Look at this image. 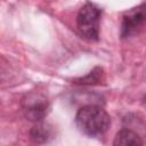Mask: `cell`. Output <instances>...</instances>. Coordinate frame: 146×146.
<instances>
[{
	"label": "cell",
	"mask_w": 146,
	"mask_h": 146,
	"mask_svg": "<svg viewBox=\"0 0 146 146\" xmlns=\"http://www.w3.org/2000/svg\"><path fill=\"white\" fill-rule=\"evenodd\" d=\"M102 10L92 2H86L76 16V27L79 33L90 40L97 41L99 38V23Z\"/></svg>",
	"instance_id": "cell-2"
},
{
	"label": "cell",
	"mask_w": 146,
	"mask_h": 146,
	"mask_svg": "<svg viewBox=\"0 0 146 146\" xmlns=\"http://www.w3.org/2000/svg\"><path fill=\"white\" fill-rule=\"evenodd\" d=\"M54 138V129L44 122H36L30 130V139L35 144H44Z\"/></svg>",
	"instance_id": "cell-5"
},
{
	"label": "cell",
	"mask_w": 146,
	"mask_h": 146,
	"mask_svg": "<svg viewBox=\"0 0 146 146\" xmlns=\"http://www.w3.org/2000/svg\"><path fill=\"white\" fill-rule=\"evenodd\" d=\"M78 129L89 137L103 136L111 125V117L107 112L97 105L81 107L75 115Z\"/></svg>",
	"instance_id": "cell-1"
},
{
	"label": "cell",
	"mask_w": 146,
	"mask_h": 146,
	"mask_svg": "<svg viewBox=\"0 0 146 146\" xmlns=\"http://www.w3.org/2000/svg\"><path fill=\"white\" fill-rule=\"evenodd\" d=\"M113 145H143V140L136 132L129 129H122L116 133Z\"/></svg>",
	"instance_id": "cell-6"
},
{
	"label": "cell",
	"mask_w": 146,
	"mask_h": 146,
	"mask_svg": "<svg viewBox=\"0 0 146 146\" xmlns=\"http://www.w3.org/2000/svg\"><path fill=\"white\" fill-rule=\"evenodd\" d=\"M146 22V2L127 10L122 16L121 38L127 39L133 35Z\"/></svg>",
	"instance_id": "cell-4"
},
{
	"label": "cell",
	"mask_w": 146,
	"mask_h": 146,
	"mask_svg": "<svg viewBox=\"0 0 146 146\" xmlns=\"http://www.w3.org/2000/svg\"><path fill=\"white\" fill-rule=\"evenodd\" d=\"M102 72H103V70L100 67H96L90 73H88L86 76L75 80L76 81L75 83H79V84H95V83H98L99 80H100Z\"/></svg>",
	"instance_id": "cell-7"
},
{
	"label": "cell",
	"mask_w": 146,
	"mask_h": 146,
	"mask_svg": "<svg viewBox=\"0 0 146 146\" xmlns=\"http://www.w3.org/2000/svg\"><path fill=\"white\" fill-rule=\"evenodd\" d=\"M22 111L29 121L36 123L47 116L49 112V102L42 94L32 91L23 97Z\"/></svg>",
	"instance_id": "cell-3"
}]
</instances>
